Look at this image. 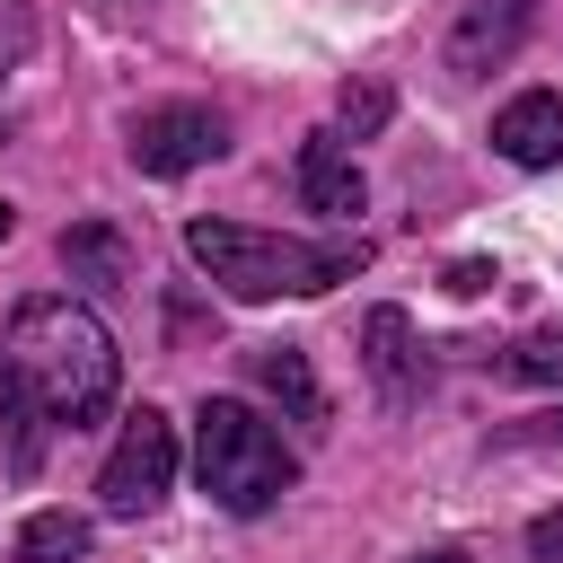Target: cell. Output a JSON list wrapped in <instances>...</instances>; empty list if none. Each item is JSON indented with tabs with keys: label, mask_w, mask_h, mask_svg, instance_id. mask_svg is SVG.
<instances>
[{
	"label": "cell",
	"mask_w": 563,
	"mask_h": 563,
	"mask_svg": "<svg viewBox=\"0 0 563 563\" xmlns=\"http://www.w3.org/2000/svg\"><path fill=\"white\" fill-rule=\"evenodd\" d=\"M440 282H449V290H457V299H484V290H493V282H501V273H493V264H484V255H457V264H449V273H440Z\"/></svg>",
	"instance_id": "obj_15"
},
{
	"label": "cell",
	"mask_w": 563,
	"mask_h": 563,
	"mask_svg": "<svg viewBox=\"0 0 563 563\" xmlns=\"http://www.w3.org/2000/svg\"><path fill=\"white\" fill-rule=\"evenodd\" d=\"M537 431H545V440H563V405H554V413H537Z\"/></svg>",
	"instance_id": "obj_17"
},
{
	"label": "cell",
	"mask_w": 563,
	"mask_h": 563,
	"mask_svg": "<svg viewBox=\"0 0 563 563\" xmlns=\"http://www.w3.org/2000/svg\"><path fill=\"white\" fill-rule=\"evenodd\" d=\"M299 194H308V211H325V220H352L369 194H361V167L343 158V141L334 132H308L299 141Z\"/></svg>",
	"instance_id": "obj_9"
},
{
	"label": "cell",
	"mask_w": 563,
	"mask_h": 563,
	"mask_svg": "<svg viewBox=\"0 0 563 563\" xmlns=\"http://www.w3.org/2000/svg\"><path fill=\"white\" fill-rule=\"evenodd\" d=\"M9 229H18V211H9V202H0V238H9Z\"/></svg>",
	"instance_id": "obj_19"
},
{
	"label": "cell",
	"mask_w": 563,
	"mask_h": 563,
	"mask_svg": "<svg viewBox=\"0 0 563 563\" xmlns=\"http://www.w3.org/2000/svg\"><path fill=\"white\" fill-rule=\"evenodd\" d=\"M387 114H396V97H387V79H361V88H343V132H352V141H369V132H387Z\"/></svg>",
	"instance_id": "obj_14"
},
{
	"label": "cell",
	"mask_w": 563,
	"mask_h": 563,
	"mask_svg": "<svg viewBox=\"0 0 563 563\" xmlns=\"http://www.w3.org/2000/svg\"><path fill=\"white\" fill-rule=\"evenodd\" d=\"M185 255H194L229 299H317V290L352 282V273L369 264L361 238L308 246V238H282V229H246V220H185Z\"/></svg>",
	"instance_id": "obj_2"
},
{
	"label": "cell",
	"mask_w": 563,
	"mask_h": 563,
	"mask_svg": "<svg viewBox=\"0 0 563 563\" xmlns=\"http://www.w3.org/2000/svg\"><path fill=\"white\" fill-rule=\"evenodd\" d=\"M123 387V352L106 334L97 308H79L70 290H35L9 308L0 325V396L35 405L44 431H88Z\"/></svg>",
	"instance_id": "obj_1"
},
{
	"label": "cell",
	"mask_w": 563,
	"mask_h": 563,
	"mask_svg": "<svg viewBox=\"0 0 563 563\" xmlns=\"http://www.w3.org/2000/svg\"><path fill=\"white\" fill-rule=\"evenodd\" d=\"M528 35H537V0H466L440 62H449V79H493V70L519 62Z\"/></svg>",
	"instance_id": "obj_6"
},
{
	"label": "cell",
	"mask_w": 563,
	"mask_h": 563,
	"mask_svg": "<svg viewBox=\"0 0 563 563\" xmlns=\"http://www.w3.org/2000/svg\"><path fill=\"white\" fill-rule=\"evenodd\" d=\"M501 378H519V387H563V325L519 334V343L501 352Z\"/></svg>",
	"instance_id": "obj_13"
},
{
	"label": "cell",
	"mask_w": 563,
	"mask_h": 563,
	"mask_svg": "<svg viewBox=\"0 0 563 563\" xmlns=\"http://www.w3.org/2000/svg\"><path fill=\"white\" fill-rule=\"evenodd\" d=\"M194 475H202V493H211L229 519H255V510H273V501L290 493L299 457H290L282 431H273L264 413H246L238 396H202V413H194Z\"/></svg>",
	"instance_id": "obj_3"
},
{
	"label": "cell",
	"mask_w": 563,
	"mask_h": 563,
	"mask_svg": "<svg viewBox=\"0 0 563 563\" xmlns=\"http://www.w3.org/2000/svg\"><path fill=\"white\" fill-rule=\"evenodd\" d=\"M62 273L114 290V282H132V238L106 229V220H70V229H62Z\"/></svg>",
	"instance_id": "obj_11"
},
{
	"label": "cell",
	"mask_w": 563,
	"mask_h": 563,
	"mask_svg": "<svg viewBox=\"0 0 563 563\" xmlns=\"http://www.w3.org/2000/svg\"><path fill=\"white\" fill-rule=\"evenodd\" d=\"M123 150H132L141 176H194L229 150V123L211 106H150V114L123 123Z\"/></svg>",
	"instance_id": "obj_5"
},
{
	"label": "cell",
	"mask_w": 563,
	"mask_h": 563,
	"mask_svg": "<svg viewBox=\"0 0 563 563\" xmlns=\"http://www.w3.org/2000/svg\"><path fill=\"white\" fill-rule=\"evenodd\" d=\"M361 361H369V387H378L387 405H413V396H422V343H413V317H405V308H369Z\"/></svg>",
	"instance_id": "obj_7"
},
{
	"label": "cell",
	"mask_w": 563,
	"mask_h": 563,
	"mask_svg": "<svg viewBox=\"0 0 563 563\" xmlns=\"http://www.w3.org/2000/svg\"><path fill=\"white\" fill-rule=\"evenodd\" d=\"M88 554V519L79 510H35L18 528V563H79Z\"/></svg>",
	"instance_id": "obj_12"
},
{
	"label": "cell",
	"mask_w": 563,
	"mask_h": 563,
	"mask_svg": "<svg viewBox=\"0 0 563 563\" xmlns=\"http://www.w3.org/2000/svg\"><path fill=\"white\" fill-rule=\"evenodd\" d=\"M413 563H466V554H457V545H431V554H413Z\"/></svg>",
	"instance_id": "obj_18"
},
{
	"label": "cell",
	"mask_w": 563,
	"mask_h": 563,
	"mask_svg": "<svg viewBox=\"0 0 563 563\" xmlns=\"http://www.w3.org/2000/svg\"><path fill=\"white\" fill-rule=\"evenodd\" d=\"M246 378H255L290 422H325V387H317V369H308L299 343H255V352H246Z\"/></svg>",
	"instance_id": "obj_10"
},
{
	"label": "cell",
	"mask_w": 563,
	"mask_h": 563,
	"mask_svg": "<svg viewBox=\"0 0 563 563\" xmlns=\"http://www.w3.org/2000/svg\"><path fill=\"white\" fill-rule=\"evenodd\" d=\"M493 150L510 167H563V97L554 88H528L493 114Z\"/></svg>",
	"instance_id": "obj_8"
},
{
	"label": "cell",
	"mask_w": 563,
	"mask_h": 563,
	"mask_svg": "<svg viewBox=\"0 0 563 563\" xmlns=\"http://www.w3.org/2000/svg\"><path fill=\"white\" fill-rule=\"evenodd\" d=\"M528 554H537V563H563V510H545V519L528 528Z\"/></svg>",
	"instance_id": "obj_16"
},
{
	"label": "cell",
	"mask_w": 563,
	"mask_h": 563,
	"mask_svg": "<svg viewBox=\"0 0 563 563\" xmlns=\"http://www.w3.org/2000/svg\"><path fill=\"white\" fill-rule=\"evenodd\" d=\"M167 484H176V422H167L158 405H141V413H123V431H114V449H106L97 501H106L114 519H141V510L167 501Z\"/></svg>",
	"instance_id": "obj_4"
}]
</instances>
